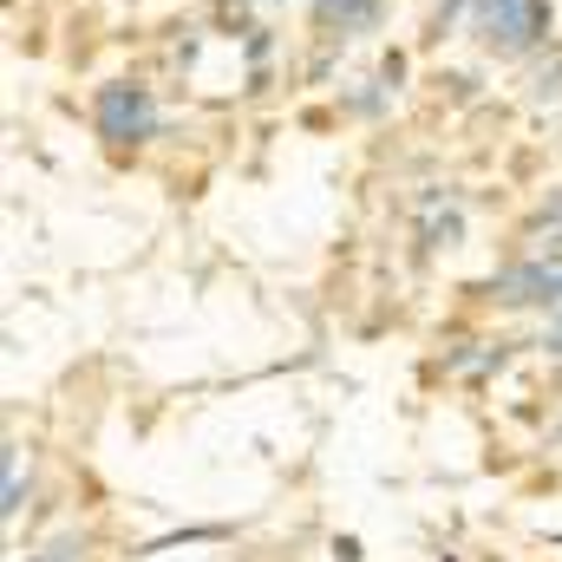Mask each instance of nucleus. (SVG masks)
I'll list each match as a JSON object with an SVG mask.
<instances>
[{
  "mask_svg": "<svg viewBox=\"0 0 562 562\" xmlns=\"http://www.w3.org/2000/svg\"><path fill=\"white\" fill-rule=\"evenodd\" d=\"M550 33V0H477V40L497 53H530Z\"/></svg>",
  "mask_w": 562,
  "mask_h": 562,
  "instance_id": "nucleus-1",
  "label": "nucleus"
},
{
  "mask_svg": "<svg viewBox=\"0 0 562 562\" xmlns=\"http://www.w3.org/2000/svg\"><path fill=\"white\" fill-rule=\"evenodd\" d=\"M99 132L112 144H144L150 132H157V105H150V92L144 86H105L99 92Z\"/></svg>",
  "mask_w": 562,
  "mask_h": 562,
  "instance_id": "nucleus-2",
  "label": "nucleus"
},
{
  "mask_svg": "<svg viewBox=\"0 0 562 562\" xmlns=\"http://www.w3.org/2000/svg\"><path fill=\"white\" fill-rule=\"evenodd\" d=\"M314 13L327 26H340V33H367L380 20V0H314Z\"/></svg>",
  "mask_w": 562,
  "mask_h": 562,
  "instance_id": "nucleus-3",
  "label": "nucleus"
},
{
  "mask_svg": "<svg viewBox=\"0 0 562 562\" xmlns=\"http://www.w3.org/2000/svg\"><path fill=\"white\" fill-rule=\"evenodd\" d=\"M550 347H557V353H562V321H557V327H550Z\"/></svg>",
  "mask_w": 562,
  "mask_h": 562,
  "instance_id": "nucleus-4",
  "label": "nucleus"
}]
</instances>
